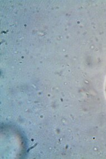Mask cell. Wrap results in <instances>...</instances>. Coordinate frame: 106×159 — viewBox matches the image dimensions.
Instances as JSON below:
<instances>
[{
	"label": "cell",
	"instance_id": "cell-1",
	"mask_svg": "<svg viewBox=\"0 0 106 159\" xmlns=\"http://www.w3.org/2000/svg\"></svg>",
	"mask_w": 106,
	"mask_h": 159
}]
</instances>
